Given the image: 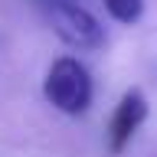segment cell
<instances>
[{
  "label": "cell",
  "mask_w": 157,
  "mask_h": 157,
  "mask_svg": "<svg viewBox=\"0 0 157 157\" xmlns=\"http://www.w3.org/2000/svg\"><path fill=\"white\" fill-rule=\"evenodd\" d=\"M43 92H46L49 105L59 108L62 115H85L92 105V95H95L88 69L72 56H62L49 66Z\"/></svg>",
  "instance_id": "cell-1"
},
{
  "label": "cell",
  "mask_w": 157,
  "mask_h": 157,
  "mask_svg": "<svg viewBox=\"0 0 157 157\" xmlns=\"http://www.w3.org/2000/svg\"><path fill=\"white\" fill-rule=\"evenodd\" d=\"M52 29L62 43H69L75 49H98L105 43V33L98 26V20L85 7H75L69 0H59L52 7Z\"/></svg>",
  "instance_id": "cell-2"
},
{
  "label": "cell",
  "mask_w": 157,
  "mask_h": 157,
  "mask_svg": "<svg viewBox=\"0 0 157 157\" xmlns=\"http://www.w3.org/2000/svg\"><path fill=\"white\" fill-rule=\"evenodd\" d=\"M147 118V98L141 88H128L121 101H118L115 115H111V124H108V147H111V154H121L128 144H131V137L137 134V128L144 124Z\"/></svg>",
  "instance_id": "cell-3"
},
{
  "label": "cell",
  "mask_w": 157,
  "mask_h": 157,
  "mask_svg": "<svg viewBox=\"0 0 157 157\" xmlns=\"http://www.w3.org/2000/svg\"><path fill=\"white\" fill-rule=\"evenodd\" d=\"M105 3V10L111 13V20H118V23H137L141 20V13H144V0H101Z\"/></svg>",
  "instance_id": "cell-4"
}]
</instances>
